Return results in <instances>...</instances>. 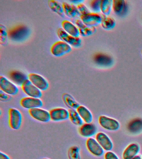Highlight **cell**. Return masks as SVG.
I'll use <instances>...</instances> for the list:
<instances>
[{"label": "cell", "mask_w": 142, "mask_h": 159, "mask_svg": "<svg viewBox=\"0 0 142 159\" xmlns=\"http://www.w3.org/2000/svg\"><path fill=\"white\" fill-rule=\"evenodd\" d=\"M42 159H51L48 158L46 157V158H42Z\"/></svg>", "instance_id": "39"}, {"label": "cell", "mask_w": 142, "mask_h": 159, "mask_svg": "<svg viewBox=\"0 0 142 159\" xmlns=\"http://www.w3.org/2000/svg\"><path fill=\"white\" fill-rule=\"evenodd\" d=\"M140 146L136 143L130 144L125 149L123 153V159H132L138 155L140 151Z\"/></svg>", "instance_id": "17"}, {"label": "cell", "mask_w": 142, "mask_h": 159, "mask_svg": "<svg viewBox=\"0 0 142 159\" xmlns=\"http://www.w3.org/2000/svg\"><path fill=\"white\" fill-rule=\"evenodd\" d=\"M100 0H93L91 1L90 7L94 13H98L101 11Z\"/></svg>", "instance_id": "32"}, {"label": "cell", "mask_w": 142, "mask_h": 159, "mask_svg": "<svg viewBox=\"0 0 142 159\" xmlns=\"http://www.w3.org/2000/svg\"><path fill=\"white\" fill-rule=\"evenodd\" d=\"M75 24L79 30L80 35L86 37L91 35L96 31L95 27H90L86 26L81 20L77 19Z\"/></svg>", "instance_id": "18"}, {"label": "cell", "mask_w": 142, "mask_h": 159, "mask_svg": "<svg viewBox=\"0 0 142 159\" xmlns=\"http://www.w3.org/2000/svg\"><path fill=\"white\" fill-rule=\"evenodd\" d=\"M113 10L115 14L121 15L125 12L126 10L125 1L123 0H113Z\"/></svg>", "instance_id": "24"}, {"label": "cell", "mask_w": 142, "mask_h": 159, "mask_svg": "<svg viewBox=\"0 0 142 159\" xmlns=\"http://www.w3.org/2000/svg\"><path fill=\"white\" fill-rule=\"evenodd\" d=\"M0 89L2 91L11 96L16 95L19 91L17 85L2 75L0 76Z\"/></svg>", "instance_id": "3"}, {"label": "cell", "mask_w": 142, "mask_h": 159, "mask_svg": "<svg viewBox=\"0 0 142 159\" xmlns=\"http://www.w3.org/2000/svg\"><path fill=\"white\" fill-rule=\"evenodd\" d=\"M69 119L73 124L80 126L83 124V120L80 116L76 109H70Z\"/></svg>", "instance_id": "26"}, {"label": "cell", "mask_w": 142, "mask_h": 159, "mask_svg": "<svg viewBox=\"0 0 142 159\" xmlns=\"http://www.w3.org/2000/svg\"><path fill=\"white\" fill-rule=\"evenodd\" d=\"M28 30L24 26H18L8 32V35L12 39L16 41L23 40L28 36Z\"/></svg>", "instance_id": "14"}, {"label": "cell", "mask_w": 142, "mask_h": 159, "mask_svg": "<svg viewBox=\"0 0 142 159\" xmlns=\"http://www.w3.org/2000/svg\"><path fill=\"white\" fill-rule=\"evenodd\" d=\"M72 48L68 43L62 41H59L53 43L51 48V52L53 56L60 57L71 51Z\"/></svg>", "instance_id": "4"}, {"label": "cell", "mask_w": 142, "mask_h": 159, "mask_svg": "<svg viewBox=\"0 0 142 159\" xmlns=\"http://www.w3.org/2000/svg\"><path fill=\"white\" fill-rule=\"evenodd\" d=\"M76 7L80 13L81 14V16L87 15L91 12L87 8L86 6L83 3L77 5Z\"/></svg>", "instance_id": "33"}, {"label": "cell", "mask_w": 142, "mask_h": 159, "mask_svg": "<svg viewBox=\"0 0 142 159\" xmlns=\"http://www.w3.org/2000/svg\"><path fill=\"white\" fill-rule=\"evenodd\" d=\"M63 98L65 102L70 107H71V109H76L79 106V105H78L73 97L70 94H64L63 95Z\"/></svg>", "instance_id": "29"}, {"label": "cell", "mask_w": 142, "mask_h": 159, "mask_svg": "<svg viewBox=\"0 0 142 159\" xmlns=\"http://www.w3.org/2000/svg\"><path fill=\"white\" fill-rule=\"evenodd\" d=\"M61 25L63 29L68 34L74 37H79L80 34L79 29L70 21L65 20L62 22Z\"/></svg>", "instance_id": "22"}, {"label": "cell", "mask_w": 142, "mask_h": 159, "mask_svg": "<svg viewBox=\"0 0 142 159\" xmlns=\"http://www.w3.org/2000/svg\"><path fill=\"white\" fill-rule=\"evenodd\" d=\"M95 139L105 151H111L113 148V142L105 133L103 132L97 133L95 135Z\"/></svg>", "instance_id": "15"}, {"label": "cell", "mask_w": 142, "mask_h": 159, "mask_svg": "<svg viewBox=\"0 0 142 159\" xmlns=\"http://www.w3.org/2000/svg\"><path fill=\"white\" fill-rule=\"evenodd\" d=\"M28 79L41 91H46L49 87L48 81L40 75L35 73H30L28 75Z\"/></svg>", "instance_id": "10"}, {"label": "cell", "mask_w": 142, "mask_h": 159, "mask_svg": "<svg viewBox=\"0 0 142 159\" xmlns=\"http://www.w3.org/2000/svg\"><path fill=\"white\" fill-rule=\"evenodd\" d=\"M141 158H142V157H141Z\"/></svg>", "instance_id": "41"}, {"label": "cell", "mask_w": 142, "mask_h": 159, "mask_svg": "<svg viewBox=\"0 0 142 159\" xmlns=\"http://www.w3.org/2000/svg\"><path fill=\"white\" fill-rule=\"evenodd\" d=\"M57 34L62 41L73 47L77 48L80 47L81 44V39L79 37H75L71 35L66 32L63 28L58 29L57 31Z\"/></svg>", "instance_id": "6"}, {"label": "cell", "mask_w": 142, "mask_h": 159, "mask_svg": "<svg viewBox=\"0 0 142 159\" xmlns=\"http://www.w3.org/2000/svg\"><path fill=\"white\" fill-rule=\"evenodd\" d=\"M22 90L26 95L32 98H40L42 96V91L27 80L22 86Z\"/></svg>", "instance_id": "9"}, {"label": "cell", "mask_w": 142, "mask_h": 159, "mask_svg": "<svg viewBox=\"0 0 142 159\" xmlns=\"http://www.w3.org/2000/svg\"><path fill=\"white\" fill-rule=\"evenodd\" d=\"M113 1L102 0L101 2V11L105 16H109L113 10Z\"/></svg>", "instance_id": "27"}, {"label": "cell", "mask_w": 142, "mask_h": 159, "mask_svg": "<svg viewBox=\"0 0 142 159\" xmlns=\"http://www.w3.org/2000/svg\"><path fill=\"white\" fill-rule=\"evenodd\" d=\"M0 159H11L10 157L5 153L1 151L0 152Z\"/></svg>", "instance_id": "36"}, {"label": "cell", "mask_w": 142, "mask_h": 159, "mask_svg": "<svg viewBox=\"0 0 142 159\" xmlns=\"http://www.w3.org/2000/svg\"><path fill=\"white\" fill-rule=\"evenodd\" d=\"M84 1H80V0H78V1H76V0H75V1H70L71 2L72 4H77V5L79 4L83 3V2H84Z\"/></svg>", "instance_id": "37"}, {"label": "cell", "mask_w": 142, "mask_h": 159, "mask_svg": "<svg viewBox=\"0 0 142 159\" xmlns=\"http://www.w3.org/2000/svg\"><path fill=\"white\" fill-rule=\"evenodd\" d=\"M48 6L52 10L62 17H64L65 14L63 11V6L58 1L55 0H51L48 1Z\"/></svg>", "instance_id": "25"}, {"label": "cell", "mask_w": 142, "mask_h": 159, "mask_svg": "<svg viewBox=\"0 0 142 159\" xmlns=\"http://www.w3.org/2000/svg\"><path fill=\"white\" fill-rule=\"evenodd\" d=\"M76 109L82 120H83V122L92 123L93 120V114L88 108L85 106L81 105H79Z\"/></svg>", "instance_id": "23"}, {"label": "cell", "mask_w": 142, "mask_h": 159, "mask_svg": "<svg viewBox=\"0 0 142 159\" xmlns=\"http://www.w3.org/2000/svg\"><path fill=\"white\" fill-rule=\"evenodd\" d=\"M141 53H142V50L141 51Z\"/></svg>", "instance_id": "40"}, {"label": "cell", "mask_w": 142, "mask_h": 159, "mask_svg": "<svg viewBox=\"0 0 142 159\" xmlns=\"http://www.w3.org/2000/svg\"><path fill=\"white\" fill-rule=\"evenodd\" d=\"M132 159H142L141 157L139 155H137Z\"/></svg>", "instance_id": "38"}, {"label": "cell", "mask_w": 142, "mask_h": 159, "mask_svg": "<svg viewBox=\"0 0 142 159\" xmlns=\"http://www.w3.org/2000/svg\"><path fill=\"white\" fill-rule=\"evenodd\" d=\"M78 132L83 137L91 138L96 134L97 128L93 123H84L79 127Z\"/></svg>", "instance_id": "16"}, {"label": "cell", "mask_w": 142, "mask_h": 159, "mask_svg": "<svg viewBox=\"0 0 142 159\" xmlns=\"http://www.w3.org/2000/svg\"><path fill=\"white\" fill-rule=\"evenodd\" d=\"M65 14L71 18L80 17L81 15L76 6L72 3L64 2L62 4Z\"/></svg>", "instance_id": "19"}, {"label": "cell", "mask_w": 142, "mask_h": 159, "mask_svg": "<svg viewBox=\"0 0 142 159\" xmlns=\"http://www.w3.org/2000/svg\"><path fill=\"white\" fill-rule=\"evenodd\" d=\"M9 78L16 85L22 86L23 83L28 79L25 74L19 71H13L9 74Z\"/></svg>", "instance_id": "20"}, {"label": "cell", "mask_w": 142, "mask_h": 159, "mask_svg": "<svg viewBox=\"0 0 142 159\" xmlns=\"http://www.w3.org/2000/svg\"><path fill=\"white\" fill-rule=\"evenodd\" d=\"M11 95L7 94V93H4L2 90H1V94H0V98H1V100L4 101H7L10 100L11 98Z\"/></svg>", "instance_id": "35"}, {"label": "cell", "mask_w": 142, "mask_h": 159, "mask_svg": "<svg viewBox=\"0 0 142 159\" xmlns=\"http://www.w3.org/2000/svg\"><path fill=\"white\" fill-rule=\"evenodd\" d=\"M20 104L22 107L29 110L35 108L42 107L43 105V102L40 98L27 97L21 99Z\"/></svg>", "instance_id": "12"}, {"label": "cell", "mask_w": 142, "mask_h": 159, "mask_svg": "<svg viewBox=\"0 0 142 159\" xmlns=\"http://www.w3.org/2000/svg\"><path fill=\"white\" fill-rule=\"evenodd\" d=\"M68 156L69 159H81L80 149L78 147H72L68 151Z\"/></svg>", "instance_id": "30"}, {"label": "cell", "mask_w": 142, "mask_h": 159, "mask_svg": "<svg viewBox=\"0 0 142 159\" xmlns=\"http://www.w3.org/2000/svg\"><path fill=\"white\" fill-rule=\"evenodd\" d=\"M105 159H120L116 154L113 152L107 151L104 155Z\"/></svg>", "instance_id": "34"}, {"label": "cell", "mask_w": 142, "mask_h": 159, "mask_svg": "<svg viewBox=\"0 0 142 159\" xmlns=\"http://www.w3.org/2000/svg\"><path fill=\"white\" fill-rule=\"evenodd\" d=\"M8 35L5 26L1 24L0 26V43L1 44L4 45L7 43Z\"/></svg>", "instance_id": "31"}, {"label": "cell", "mask_w": 142, "mask_h": 159, "mask_svg": "<svg viewBox=\"0 0 142 159\" xmlns=\"http://www.w3.org/2000/svg\"><path fill=\"white\" fill-rule=\"evenodd\" d=\"M80 18L86 26L90 27H95L101 24L102 20V17L98 14L94 12L81 16Z\"/></svg>", "instance_id": "11"}, {"label": "cell", "mask_w": 142, "mask_h": 159, "mask_svg": "<svg viewBox=\"0 0 142 159\" xmlns=\"http://www.w3.org/2000/svg\"><path fill=\"white\" fill-rule=\"evenodd\" d=\"M30 116L33 119L42 123H47L51 120L50 112L42 107L28 110Z\"/></svg>", "instance_id": "5"}, {"label": "cell", "mask_w": 142, "mask_h": 159, "mask_svg": "<svg viewBox=\"0 0 142 159\" xmlns=\"http://www.w3.org/2000/svg\"><path fill=\"white\" fill-rule=\"evenodd\" d=\"M23 116L20 111L17 108H11L8 110V124L13 130H18L21 127Z\"/></svg>", "instance_id": "1"}, {"label": "cell", "mask_w": 142, "mask_h": 159, "mask_svg": "<svg viewBox=\"0 0 142 159\" xmlns=\"http://www.w3.org/2000/svg\"><path fill=\"white\" fill-rule=\"evenodd\" d=\"M94 61L98 66L103 68L111 67L113 64V59L109 55L104 53H98L94 57Z\"/></svg>", "instance_id": "13"}, {"label": "cell", "mask_w": 142, "mask_h": 159, "mask_svg": "<svg viewBox=\"0 0 142 159\" xmlns=\"http://www.w3.org/2000/svg\"><path fill=\"white\" fill-rule=\"evenodd\" d=\"M101 25L104 30H110L115 27L116 22L115 20L112 17L105 16L102 18Z\"/></svg>", "instance_id": "28"}, {"label": "cell", "mask_w": 142, "mask_h": 159, "mask_svg": "<svg viewBox=\"0 0 142 159\" xmlns=\"http://www.w3.org/2000/svg\"><path fill=\"white\" fill-rule=\"evenodd\" d=\"M51 120L55 122L64 121L69 119V111L63 107L53 108L49 111Z\"/></svg>", "instance_id": "7"}, {"label": "cell", "mask_w": 142, "mask_h": 159, "mask_svg": "<svg viewBox=\"0 0 142 159\" xmlns=\"http://www.w3.org/2000/svg\"><path fill=\"white\" fill-rule=\"evenodd\" d=\"M86 146L88 151L95 156L99 157L104 153V149L94 138H88L86 142Z\"/></svg>", "instance_id": "8"}, {"label": "cell", "mask_w": 142, "mask_h": 159, "mask_svg": "<svg viewBox=\"0 0 142 159\" xmlns=\"http://www.w3.org/2000/svg\"><path fill=\"white\" fill-rule=\"evenodd\" d=\"M98 123L102 128L109 131H116L120 127L118 120L106 116H100L98 118Z\"/></svg>", "instance_id": "2"}, {"label": "cell", "mask_w": 142, "mask_h": 159, "mask_svg": "<svg viewBox=\"0 0 142 159\" xmlns=\"http://www.w3.org/2000/svg\"><path fill=\"white\" fill-rule=\"evenodd\" d=\"M127 129L131 134H138L142 132V119L135 118L129 122Z\"/></svg>", "instance_id": "21"}]
</instances>
